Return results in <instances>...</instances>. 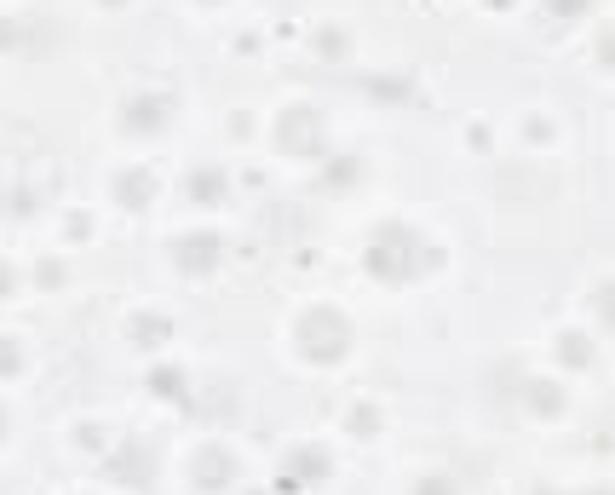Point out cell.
<instances>
[{
	"label": "cell",
	"mask_w": 615,
	"mask_h": 495,
	"mask_svg": "<svg viewBox=\"0 0 615 495\" xmlns=\"http://www.w3.org/2000/svg\"><path fill=\"white\" fill-rule=\"evenodd\" d=\"M12 41H18V24L6 18V24H0V47H12Z\"/></svg>",
	"instance_id": "cell-20"
},
{
	"label": "cell",
	"mask_w": 615,
	"mask_h": 495,
	"mask_svg": "<svg viewBox=\"0 0 615 495\" xmlns=\"http://www.w3.org/2000/svg\"><path fill=\"white\" fill-rule=\"evenodd\" d=\"M374 426H380V415H374V409H351V432H357V438H374Z\"/></svg>",
	"instance_id": "cell-16"
},
{
	"label": "cell",
	"mask_w": 615,
	"mask_h": 495,
	"mask_svg": "<svg viewBox=\"0 0 615 495\" xmlns=\"http://www.w3.org/2000/svg\"><path fill=\"white\" fill-rule=\"evenodd\" d=\"M230 478H236V455H230V449H219V444H207V449H196V455H190V484H196V490H225Z\"/></svg>",
	"instance_id": "cell-5"
},
{
	"label": "cell",
	"mask_w": 615,
	"mask_h": 495,
	"mask_svg": "<svg viewBox=\"0 0 615 495\" xmlns=\"http://www.w3.org/2000/svg\"><path fill=\"white\" fill-rule=\"evenodd\" d=\"M276 144L288 150V156H305V162H317L322 150V121H317V110L311 104H288L282 116H276Z\"/></svg>",
	"instance_id": "cell-3"
},
{
	"label": "cell",
	"mask_w": 615,
	"mask_h": 495,
	"mask_svg": "<svg viewBox=\"0 0 615 495\" xmlns=\"http://www.w3.org/2000/svg\"><path fill=\"white\" fill-rule=\"evenodd\" d=\"M225 260V242L213 231H196V236H179V271H213V265Z\"/></svg>",
	"instance_id": "cell-6"
},
{
	"label": "cell",
	"mask_w": 615,
	"mask_h": 495,
	"mask_svg": "<svg viewBox=\"0 0 615 495\" xmlns=\"http://www.w3.org/2000/svg\"><path fill=\"white\" fill-rule=\"evenodd\" d=\"M587 6H593V0H547L552 18H570V12H587Z\"/></svg>",
	"instance_id": "cell-18"
},
{
	"label": "cell",
	"mask_w": 615,
	"mask_h": 495,
	"mask_svg": "<svg viewBox=\"0 0 615 495\" xmlns=\"http://www.w3.org/2000/svg\"><path fill=\"white\" fill-rule=\"evenodd\" d=\"M414 495H455V478H449V472H432V478H420Z\"/></svg>",
	"instance_id": "cell-17"
},
{
	"label": "cell",
	"mask_w": 615,
	"mask_h": 495,
	"mask_svg": "<svg viewBox=\"0 0 615 495\" xmlns=\"http://www.w3.org/2000/svg\"><path fill=\"white\" fill-rule=\"evenodd\" d=\"M299 357L305 363H340L345 352H351V323H345V311L334 306H311L305 317H299Z\"/></svg>",
	"instance_id": "cell-2"
},
{
	"label": "cell",
	"mask_w": 615,
	"mask_h": 495,
	"mask_svg": "<svg viewBox=\"0 0 615 495\" xmlns=\"http://www.w3.org/2000/svg\"><path fill=\"white\" fill-rule=\"evenodd\" d=\"M328 472H334L328 449L305 444V449H288V461H282V472H276V484H282V490H317Z\"/></svg>",
	"instance_id": "cell-4"
},
{
	"label": "cell",
	"mask_w": 615,
	"mask_h": 495,
	"mask_svg": "<svg viewBox=\"0 0 615 495\" xmlns=\"http://www.w3.org/2000/svg\"><path fill=\"white\" fill-rule=\"evenodd\" d=\"M529 409L535 415H564V392L552 380H529Z\"/></svg>",
	"instance_id": "cell-10"
},
{
	"label": "cell",
	"mask_w": 615,
	"mask_h": 495,
	"mask_svg": "<svg viewBox=\"0 0 615 495\" xmlns=\"http://www.w3.org/2000/svg\"><path fill=\"white\" fill-rule=\"evenodd\" d=\"M495 6H506V0H495Z\"/></svg>",
	"instance_id": "cell-22"
},
{
	"label": "cell",
	"mask_w": 615,
	"mask_h": 495,
	"mask_svg": "<svg viewBox=\"0 0 615 495\" xmlns=\"http://www.w3.org/2000/svg\"><path fill=\"white\" fill-rule=\"evenodd\" d=\"M558 352H564V363H570V369H581V363H587V357H593V346H587V334H558Z\"/></svg>",
	"instance_id": "cell-13"
},
{
	"label": "cell",
	"mask_w": 615,
	"mask_h": 495,
	"mask_svg": "<svg viewBox=\"0 0 615 495\" xmlns=\"http://www.w3.org/2000/svg\"><path fill=\"white\" fill-rule=\"evenodd\" d=\"M167 110H173V98H133L127 104V133H156L161 121H167Z\"/></svg>",
	"instance_id": "cell-7"
},
{
	"label": "cell",
	"mask_w": 615,
	"mask_h": 495,
	"mask_svg": "<svg viewBox=\"0 0 615 495\" xmlns=\"http://www.w3.org/2000/svg\"><path fill=\"white\" fill-rule=\"evenodd\" d=\"M190 196H196V202H207V208H213V202H219V196H225V179H219V173H196V179H190Z\"/></svg>",
	"instance_id": "cell-12"
},
{
	"label": "cell",
	"mask_w": 615,
	"mask_h": 495,
	"mask_svg": "<svg viewBox=\"0 0 615 495\" xmlns=\"http://www.w3.org/2000/svg\"><path fill=\"white\" fill-rule=\"evenodd\" d=\"M12 294H18V271H12V265H0V300H12Z\"/></svg>",
	"instance_id": "cell-19"
},
{
	"label": "cell",
	"mask_w": 615,
	"mask_h": 495,
	"mask_svg": "<svg viewBox=\"0 0 615 495\" xmlns=\"http://www.w3.org/2000/svg\"><path fill=\"white\" fill-rule=\"evenodd\" d=\"M115 484H127V490H138V484H144V490H150V455H144V449H127V455H121V461H115Z\"/></svg>",
	"instance_id": "cell-9"
},
{
	"label": "cell",
	"mask_w": 615,
	"mask_h": 495,
	"mask_svg": "<svg viewBox=\"0 0 615 495\" xmlns=\"http://www.w3.org/2000/svg\"><path fill=\"white\" fill-rule=\"evenodd\" d=\"M207 6H213V0H207Z\"/></svg>",
	"instance_id": "cell-23"
},
{
	"label": "cell",
	"mask_w": 615,
	"mask_h": 495,
	"mask_svg": "<svg viewBox=\"0 0 615 495\" xmlns=\"http://www.w3.org/2000/svg\"><path fill=\"white\" fill-rule=\"evenodd\" d=\"M23 369V352H18V340H6V334H0V375L12 380Z\"/></svg>",
	"instance_id": "cell-15"
},
{
	"label": "cell",
	"mask_w": 615,
	"mask_h": 495,
	"mask_svg": "<svg viewBox=\"0 0 615 495\" xmlns=\"http://www.w3.org/2000/svg\"><path fill=\"white\" fill-rule=\"evenodd\" d=\"M150 196H156V179H150L144 167H133V173L115 179V202H121V208H144Z\"/></svg>",
	"instance_id": "cell-8"
},
{
	"label": "cell",
	"mask_w": 615,
	"mask_h": 495,
	"mask_svg": "<svg viewBox=\"0 0 615 495\" xmlns=\"http://www.w3.org/2000/svg\"><path fill=\"white\" fill-rule=\"evenodd\" d=\"M432 265H437V248L414 231V225H380V231L368 236V271L391 288L414 283V277L432 271Z\"/></svg>",
	"instance_id": "cell-1"
},
{
	"label": "cell",
	"mask_w": 615,
	"mask_h": 495,
	"mask_svg": "<svg viewBox=\"0 0 615 495\" xmlns=\"http://www.w3.org/2000/svg\"><path fill=\"white\" fill-rule=\"evenodd\" d=\"M593 495H598V490H593Z\"/></svg>",
	"instance_id": "cell-24"
},
{
	"label": "cell",
	"mask_w": 615,
	"mask_h": 495,
	"mask_svg": "<svg viewBox=\"0 0 615 495\" xmlns=\"http://www.w3.org/2000/svg\"><path fill=\"white\" fill-rule=\"evenodd\" d=\"M150 392H156V398H184L179 369H156V375H150Z\"/></svg>",
	"instance_id": "cell-14"
},
{
	"label": "cell",
	"mask_w": 615,
	"mask_h": 495,
	"mask_svg": "<svg viewBox=\"0 0 615 495\" xmlns=\"http://www.w3.org/2000/svg\"><path fill=\"white\" fill-rule=\"evenodd\" d=\"M6 432H12V415H6V409H0V438H6Z\"/></svg>",
	"instance_id": "cell-21"
},
{
	"label": "cell",
	"mask_w": 615,
	"mask_h": 495,
	"mask_svg": "<svg viewBox=\"0 0 615 495\" xmlns=\"http://www.w3.org/2000/svg\"><path fill=\"white\" fill-rule=\"evenodd\" d=\"M167 329H173L167 317H133V340H138V346H161Z\"/></svg>",
	"instance_id": "cell-11"
}]
</instances>
